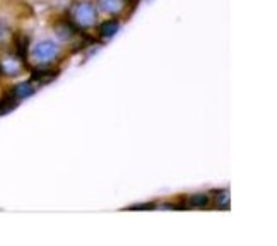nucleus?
I'll return each mask as SVG.
<instances>
[{
  "instance_id": "obj_5",
  "label": "nucleus",
  "mask_w": 277,
  "mask_h": 246,
  "mask_svg": "<svg viewBox=\"0 0 277 246\" xmlns=\"http://www.w3.org/2000/svg\"><path fill=\"white\" fill-rule=\"evenodd\" d=\"M186 203L188 207H193V209H200V207H207L209 205V197L206 193H193L186 199Z\"/></svg>"
},
{
  "instance_id": "obj_7",
  "label": "nucleus",
  "mask_w": 277,
  "mask_h": 246,
  "mask_svg": "<svg viewBox=\"0 0 277 246\" xmlns=\"http://www.w3.org/2000/svg\"><path fill=\"white\" fill-rule=\"evenodd\" d=\"M33 92H34V88L29 82H23V84H19L14 89V96H16V98H29Z\"/></svg>"
},
{
  "instance_id": "obj_4",
  "label": "nucleus",
  "mask_w": 277,
  "mask_h": 246,
  "mask_svg": "<svg viewBox=\"0 0 277 246\" xmlns=\"http://www.w3.org/2000/svg\"><path fill=\"white\" fill-rule=\"evenodd\" d=\"M120 29V22L115 19H110V21H105V22L101 24V27H99V33H101L103 38H112L115 36L116 33H118Z\"/></svg>"
},
{
  "instance_id": "obj_1",
  "label": "nucleus",
  "mask_w": 277,
  "mask_h": 246,
  "mask_svg": "<svg viewBox=\"0 0 277 246\" xmlns=\"http://www.w3.org/2000/svg\"><path fill=\"white\" fill-rule=\"evenodd\" d=\"M72 16H74L75 22L81 24L84 27H89L96 22V9L91 2H79L74 5L72 10Z\"/></svg>"
},
{
  "instance_id": "obj_6",
  "label": "nucleus",
  "mask_w": 277,
  "mask_h": 246,
  "mask_svg": "<svg viewBox=\"0 0 277 246\" xmlns=\"http://www.w3.org/2000/svg\"><path fill=\"white\" fill-rule=\"evenodd\" d=\"M58 72H51L50 68H40V70L34 72V79H36L38 82H41V84H46V82L53 81L55 77H57Z\"/></svg>"
},
{
  "instance_id": "obj_3",
  "label": "nucleus",
  "mask_w": 277,
  "mask_h": 246,
  "mask_svg": "<svg viewBox=\"0 0 277 246\" xmlns=\"http://www.w3.org/2000/svg\"><path fill=\"white\" fill-rule=\"evenodd\" d=\"M98 5L106 14H118L125 5V0H98Z\"/></svg>"
},
{
  "instance_id": "obj_2",
  "label": "nucleus",
  "mask_w": 277,
  "mask_h": 246,
  "mask_svg": "<svg viewBox=\"0 0 277 246\" xmlns=\"http://www.w3.org/2000/svg\"><path fill=\"white\" fill-rule=\"evenodd\" d=\"M58 55V45L55 41H41L33 48V57L40 64H48Z\"/></svg>"
}]
</instances>
